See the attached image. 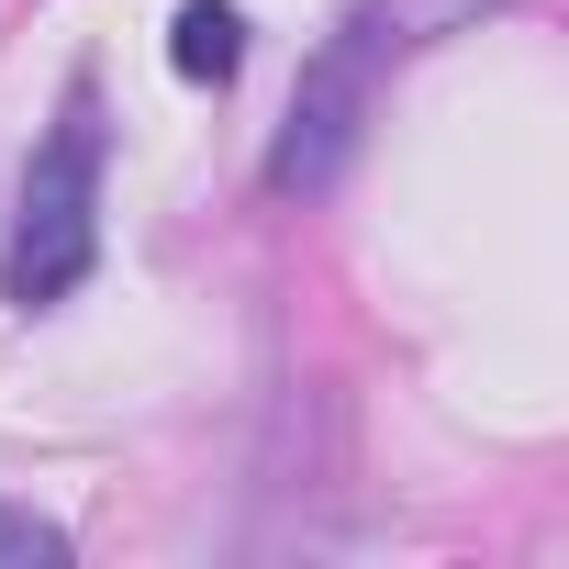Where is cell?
<instances>
[{"instance_id":"obj_1","label":"cell","mask_w":569,"mask_h":569,"mask_svg":"<svg viewBox=\"0 0 569 569\" xmlns=\"http://www.w3.org/2000/svg\"><path fill=\"white\" fill-rule=\"evenodd\" d=\"M101 157H112V123H101V90L68 79L57 101V134L34 146L23 168V212H12V246H0V302H68L79 279L101 268Z\"/></svg>"},{"instance_id":"obj_2","label":"cell","mask_w":569,"mask_h":569,"mask_svg":"<svg viewBox=\"0 0 569 569\" xmlns=\"http://www.w3.org/2000/svg\"><path fill=\"white\" fill-rule=\"evenodd\" d=\"M358 123H369V68L336 46V57L302 79V101H291V134L268 146V190H325V179L358 157Z\"/></svg>"},{"instance_id":"obj_3","label":"cell","mask_w":569,"mask_h":569,"mask_svg":"<svg viewBox=\"0 0 569 569\" xmlns=\"http://www.w3.org/2000/svg\"><path fill=\"white\" fill-rule=\"evenodd\" d=\"M480 12H502V0H369V12L347 23V57H358V68H380V57L436 46V34H458V23H480Z\"/></svg>"},{"instance_id":"obj_4","label":"cell","mask_w":569,"mask_h":569,"mask_svg":"<svg viewBox=\"0 0 569 569\" xmlns=\"http://www.w3.org/2000/svg\"><path fill=\"white\" fill-rule=\"evenodd\" d=\"M168 68H179L190 90H223V79L246 68V12H234V0H179V34H168Z\"/></svg>"},{"instance_id":"obj_5","label":"cell","mask_w":569,"mask_h":569,"mask_svg":"<svg viewBox=\"0 0 569 569\" xmlns=\"http://www.w3.org/2000/svg\"><path fill=\"white\" fill-rule=\"evenodd\" d=\"M68 558V525H46L34 502H0V569H57Z\"/></svg>"}]
</instances>
